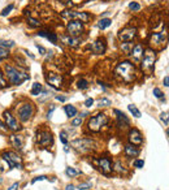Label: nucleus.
Wrapping results in <instances>:
<instances>
[{"label":"nucleus","mask_w":169,"mask_h":190,"mask_svg":"<svg viewBox=\"0 0 169 190\" xmlns=\"http://www.w3.org/2000/svg\"><path fill=\"white\" fill-rule=\"evenodd\" d=\"M106 48H107V43H106V39H104V38H98L91 46L92 52L96 53V55L104 53V52H106Z\"/></svg>","instance_id":"17"},{"label":"nucleus","mask_w":169,"mask_h":190,"mask_svg":"<svg viewBox=\"0 0 169 190\" xmlns=\"http://www.w3.org/2000/svg\"><path fill=\"white\" fill-rule=\"evenodd\" d=\"M154 95H155L157 99H161V98H163V96H164L163 91H161L159 87H155V89H154Z\"/></svg>","instance_id":"35"},{"label":"nucleus","mask_w":169,"mask_h":190,"mask_svg":"<svg viewBox=\"0 0 169 190\" xmlns=\"http://www.w3.org/2000/svg\"><path fill=\"white\" fill-rule=\"evenodd\" d=\"M65 190H75V188H74V185H66Z\"/></svg>","instance_id":"51"},{"label":"nucleus","mask_w":169,"mask_h":190,"mask_svg":"<svg viewBox=\"0 0 169 190\" xmlns=\"http://www.w3.org/2000/svg\"><path fill=\"white\" fill-rule=\"evenodd\" d=\"M77 108H75L74 106H65V113L68 117H74L75 115H77Z\"/></svg>","instance_id":"24"},{"label":"nucleus","mask_w":169,"mask_h":190,"mask_svg":"<svg viewBox=\"0 0 169 190\" xmlns=\"http://www.w3.org/2000/svg\"><path fill=\"white\" fill-rule=\"evenodd\" d=\"M107 124H108V117L104 113H98L89 120V129L91 132L98 133V132L102 130L103 126H106Z\"/></svg>","instance_id":"3"},{"label":"nucleus","mask_w":169,"mask_h":190,"mask_svg":"<svg viewBox=\"0 0 169 190\" xmlns=\"http://www.w3.org/2000/svg\"><path fill=\"white\" fill-rule=\"evenodd\" d=\"M13 8H14V5L13 4H9L8 7H5V8L0 12V14H1V16H8V14L10 13V10H12Z\"/></svg>","instance_id":"33"},{"label":"nucleus","mask_w":169,"mask_h":190,"mask_svg":"<svg viewBox=\"0 0 169 190\" xmlns=\"http://www.w3.org/2000/svg\"><path fill=\"white\" fill-rule=\"evenodd\" d=\"M160 119L161 121H164V124H165V126H168V112H161L160 115Z\"/></svg>","instance_id":"37"},{"label":"nucleus","mask_w":169,"mask_h":190,"mask_svg":"<svg viewBox=\"0 0 169 190\" xmlns=\"http://www.w3.org/2000/svg\"><path fill=\"white\" fill-rule=\"evenodd\" d=\"M165 42H167V34H165L164 31H161V33H152L150 35V39H148L150 46L154 48L163 47Z\"/></svg>","instance_id":"8"},{"label":"nucleus","mask_w":169,"mask_h":190,"mask_svg":"<svg viewBox=\"0 0 169 190\" xmlns=\"http://www.w3.org/2000/svg\"><path fill=\"white\" fill-rule=\"evenodd\" d=\"M10 142H12V145L14 146V147L18 149V150H21L24 147V138L20 137V135L12 134V135H10Z\"/></svg>","instance_id":"21"},{"label":"nucleus","mask_w":169,"mask_h":190,"mask_svg":"<svg viewBox=\"0 0 169 190\" xmlns=\"http://www.w3.org/2000/svg\"><path fill=\"white\" fill-rule=\"evenodd\" d=\"M77 86H78V89H81V90H86V89H89V82L86 80H83V78H81V80L78 81Z\"/></svg>","instance_id":"30"},{"label":"nucleus","mask_w":169,"mask_h":190,"mask_svg":"<svg viewBox=\"0 0 169 190\" xmlns=\"http://www.w3.org/2000/svg\"><path fill=\"white\" fill-rule=\"evenodd\" d=\"M129 9L133 10V12H138V10L141 9V4L137 1H131L130 4H129Z\"/></svg>","instance_id":"32"},{"label":"nucleus","mask_w":169,"mask_h":190,"mask_svg":"<svg viewBox=\"0 0 169 190\" xmlns=\"http://www.w3.org/2000/svg\"><path fill=\"white\" fill-rule=\"evenodd\" d=\"M46 81H47V84L53 87L55 90H59L61 87V85H63V77L60 76V74H56V73H47L46 74Z\"/></svg>","instance_id":"13"},{"label":"nucleus","mask_w":169,"mask_h":190,"mask_svg":"<svg viewBox=\"0 0 169 190\" xmlns=\"http://www.w3.org/2000/svg\"><path fill=\"white\" fill-rule=\"evenodd\" d=\"M129 142H130V145H134V146H141L143 143V137L138 129L135 128L130 129V132H129Z\"/></svg>","instance_id":"16"},{"label":"nucleus","mask_w":169,"mask_h":190,"mask_svg":"<svg viewBox=\"0 0 169 190\" xmlns=\"http://www.w3.org/2000/svg\"><path fill=\"white\" fill-rule=\"evenodd\" d=\"M53 109H55V106L51 104V108H49V111H48V117H51V113H52Z\"/></svg>","instance_id":"50"},{"label":"nucleus","mask_w":169,"mask_h":190,"mask_svg":"<svg viewBox=\"0 0 169 190\" xmlns=\"http://www.w3.org/2000/svg\"><path fill=\"white\" fill-rule=\"evenodd\" d=\"M39 37H43V38H47L48 37V34H49V31H47V30H39L38 33H37Z\"/></svg>","instance_id":"42"},{"label":"nucleus","mask_w":169,"mask_h":190,"mask_svg":"<svg viewBox=\"0 0 169 190\" xmlns=\"http://www.w3.org/2000/svg\"><path fill=\"white\" fill-rule=\"evenodd\" d=\"M37 141L41 146H51L53 143V137L51 134V132H47V130H41L37 133Z\"/></svg>","instance_id":"11"},{"label":"nucleus","mask_w":169,"mask_h":190,"mask_svg":"<svg viewBox=\"0 0 169 190\" xmlns=\"http://www.w3.org/2000/svg\"><path fill=\"white\" fill-rule=\"evenodd\" d=\"M4 69H5V73H7V77H8L9 82L14 86H18L22 84V82H25L26 80L30 78L29 74H26L25 72L16 69V68H13L12 65H5Z\"/></svg>","instance_id":"2"},{"label":"nucleus","mask_w":169,"mask_h":190,"mask_svg":"<svg viewBox=\"0 0 169 190\" xmlns=\"http://www.w3.org/2000/svg\"><path fill=\"white\" fill-rule=\"evenodd\" d=\"M111 24H112V21H111L109 18H102L98 22V27L100 29V30H104V29H107L108 26H111Z\"/></svg>","instance_id":"23"},{"label":"nucleus","mask_w":169,"mask_h":190,"mask_svg":"<svg viewBox=\"0 0 169 190\" xmlns=\"http://www.w3.org/2000/svg\"><path fill=\"white\" fill-rule=\"evenodd\" d=\"M0 129H7V126H5V124L3 123L1 120H0Z\"/></svg>","instance_id":"52"},{"label":"nucleus","mask_w":169,"mask_h":190,"mask_svg":"<svg viewBox=\"0 0 169 190\" xmlns=\"http://www.w3.org/2000/svg\"><path fill=\"white\" fill-rule=\"evenodd\" d=\"M65 173H66V176H69V177H75V176H78V174H80V171L74 169V168H72V167H68L66 171H65Z\"/></svg>","instance_id":"26"},{"label":"nucleus","mask_w":169,"mask_h":190,"mask_svg":"<svg viewBox=\"0 0 169 190\" xmlns=\"http://www.w3.org/2000/svg\"><path fill=\"white\" fill-rule=\"evenodd\" d=\"M143 166H145V162H143L142 159H138L134 162V167L135 168H143Z\"/></svg>","instance_id":"41"},{"label":"nucleus","mask_w":169,"mask_h":190,"mask_svg":"<svg viewBox=\"0 0 169 190\" xmlns=\"http://www.w3.org/2000/svg\"><path fill=\"white\" fill-rule=\"evenodd\" d=\"M137 37V29L135 27H124L118 33V39L121 42H131Z\"/></svg>","instance_id":"12"},{"label":"nucleus","mask_w":169,"mask_h":190,"mask_svg":"<svg viewBox=\"0 0 169 190\" xmlns=\"http://www.w3.org/2000/svg\"><path fill=\"white\" fill-rule=\"evenodd\" d=\"M125 155H126L128 157H137L139 155V150L135 147L134 145H126L125 146Z\"/></svg>","instance_id":"20"},{"label":"nucleus","mask_w":169,"mask_h":190,"mask_svg":"<svg viewBox=\"0 0 169 190\" xmlns=\"http://www.w3.org/2000/svg\"><path fill=\"white\" fill-rule=\"evenodd\" d=\"M81 124H82L81 117H75V119H73V121H72V125H73V126H80Z\"/></svg>","instance_id":"39"},{"label":"nucleus","mask_w":169,"mask_h":190,"mask_svg":"<svg viewBox=\"0 0 169 190\" xmlns=\"http://www.w3.org/2000/svg\"><path fill=\"white\" fill-rule=\"evenodd\" d=\"M73 147L77 150V151L80 152H86L89 151V150L92 149V145H94V142L91 141V139L89 138H82V139H75V141H73L70 143Z\"/></svg>","instance_id":"9"},{"label":"nucleus","mask_w":169,"mask_h":190,"mask_svg":"<svg viewBox=\"0 0 169 190\" xmlns=\"http://www.w3.org/2000/svg\"><path fill=\"white\" fill-rule=\"evenodd\" d=\"M7 81L4 80V77H3V73H1V70H0V89H4L7 87Z\"/></svg>","instance_id":"38"},{"label":"nucleus","mask_w":169,"mask_h":190,"mask_svg":"<svg viewBox=\"0 0 169 190\" xmlns=\"http://www.w3.org/2000/svg\"><path fill=\"white\" fill-rule=\"evenodd\" d=\"M0 172H3V168H1V166H0Z\"/></svg>","instance_id":"54"},{"label":"nucleus","mask_w":169,"mask_h":190,"mask_svg":"<svg viewBox=\"0 0 169 190\" xmlns=\"http://www.w3.org/2000/svg\"><path fill=\"white\" fill-rule=\"evenodd\" d=\"M1 157L8 163L9 168H22V159L17 155L16 152H12V151H3L1 154Z\"/></svg>","instance_id":"5"},{"label":"nucleus","mask_w":169,"mask_h":190,"mask_svg":"<svg viewBox=\"0 0 169 190\" xmlns=\"http://www.w3.org/2000/svg\"><path fill=\"white\" fill-rule=\"evenodd\" d=\"M61 41L65 43V44H68V46H72V47H74V46L78 44V39H75L73 37H63V38H61Z\"/></svg>","instance_id":"22"},{"label":"nucleus","mask_w":169,"mask_h":190,"mask_svg":"<svg viewBox=\"0 0 169 190\" xmlns=\"http://www.w3.org/2000/svg\"><path fill=\"white\" fill-rule=\"evenodd\" d=\"M66 30L69 33V37H78L83 31V24L78 20H70L66 24Z\"/></svg>","instance_id":"6"},{"label":"nucleus","mask_w":169,"mask_h":190,"mask_svg":"<svg viewBox=\"0 0 169 190\" xmlns=\"http://www.w3.org/2000/svg\"><path fill=\"white\" fill-rule=\"evenodd\" d=\"M163 84H164L165 87H168V86H169V77H168V76H165L164 81H163Z\"/></svg>","instance_id":"48"},{"label":"nucleus","mask_w":169,"mask_h":190,"mask_svg":"<svg viewBox=\"0 0 169 190\" xmlns=\"http://www.w3.org/2000/svg\"><path fill=\"white\" fill-rule=\"evenodd\" d=\"M60 141L64 143V145H66L68 143V139H66V133L65 132H61L60 133Z\"/></svg>","instance_id":"40"},{"label":"nucleus","mask_w":169,"mask_h":190,"mask_svg":"<svg viewBox=\"0 0 169 190\" xmlns=\"http://www.w3.org/2000/svg\"><path fill=\"white\" fill-rule=\"evenodd\" d=\"M25 52H26V55H27V56H30L31 59H34V55H33V53H31V52H27V51H25Z\"/></svg>","instance_id":"53"},{"label":"nucleus","mask_w":169,"mask_h":190,"mask_svg":"<svg viewBox=\"0 0 169 190\" xmlns=\"http://www.w3.org/2000/svg\"><path fill=\"white\" fill-rule=\"evenodd\" d=\"M143 52H145V55H143V60H142V69L151 73L156 61V52L152 48H147Z\"/></svg>","instance_id":"4"},{"label":"nucleus","mask_w":169,"mask_h":190,"mask_svg":"<svg viewBox=\"0 0 169 190\" xmlns=\"http://www.w3.org/2000/svg\"><path fill=\"white\" fill-rule=\"evenodd\" d=\"M27 25H30L31 27H39L41 22L37 20V18H33V17H29L27 18Z\"/></svg>","instance_id":"31"},{"label":"nucleus","mask_w":169,"mask_h":190,"mask_svg":"<svg viewBox=\"0 0 169 190\" xmlns=\"http://www.w3.org/2000/svg\"><path fill=\"white\" fill-rule=\"evenodd\" d=\"M128 109H129V111H130V112L133 113V116H135V117H141V111H139L138 108H137L135 106L129 104V106H128Z\"/></svg>","instance_id":"27"},{"label":"nucleus","mask_w":169,"mask_h":190,"mask_svg":"<svg viewBox=\"0 0 169 190\" xmlns=\"http://www.w3.org/2000/svg\"><path fill=\"white\" fill-rule=\"evenodd\" d=\"M7 57H9V50L4 48V47H0V61L5 60Z\"/></svg>","instance_id":"28"},{"label":"nucleus","mask_w":169,"mask_h":190,"mask_svg":"<svg viewBox=\"0 0 169 190\" xmlns=\"http://www.w3.org/2000/svg\"><path fill=\"white\" fill-rule=\"evenodd\" d=\"M47 39L51 43H56L57 42V35H56V33H49L48 34V37H47Z\"/></svg>","instance_id":"36"},{"label":"nucleus","mask_w":169,"mask_h":190,"mask_svg":"<svg viewBox=\"0 0 169 190\" xmlns=\"http://www.w3.org/2000/svg\"><path fill=\"white\" fill-rule=\"evenodd\" d=\"M92 104H94V99H92V98L86 99V102H85V106H86V107H91Z\"/></svg>","instance_id":"44"},{"label":"nucleus","mask_w":169,"mask_h":190,"mask_svg":"<svg viewBox=\"0 0 169 190\" xmlns=\"http://www.w3.org/2000/svg\"><path fill=\"white\" fill-rule=\"evenodd\" d=\"M143 51H145V50H143V46L141 44V43H137L134 47L131 48L130 55H131L133 59L138 61V60H141V57L143 56Z\"/></svg>","instance_id":"18"},{"label":"nucleus","mask_w":169,"mask_h":190,"mask_svg":"<svg viewBox=\"0 0 169 190\" xmlns=\"http://www.w3.org/2000/svg\"><path fill=\"white\" fill-rule=\"evenodd\" d=\"M78 189H80V190H87V189H91V184H80Z\"/></svg>","instance_id":"43"},{"label":"nucleus","mask_w":169,"mask_h":190,"mask_svg":"<svg viewBox=\"0 0 169 190\" xmlns=\"http://www.w3.org/2000/svg\"><path fill=\"white\" fill-rule=\"evenodd\" d=\"M99 168H100V171H102V173L106 174V176H108V174L112 173L113 167H112V162H111L109 157H107V156L100 157L99 159Z\"/></svg>","instance_id":"15"},{"label":"nucleus","mask_w":169,"mask_h":190,"mask_svg":"<svg viewBox=\"0 0 169 190\" xmlns=\"http://www.w3.org/2000/svg\"><path fill=\"white\" fill-rule=\"evenodd\" d=\"M14 46L13 41H4V39H0V47H4V48H10Z\"/></svg>","instance_id":"29"},{"label":"nucleus","mask_w":169,"mask_h":190,"mask_svg":"<svg viewBox=\"0 0 169 190\" xmlns=\"http://www.w3.org/2000/svg\"><path fill=\"white\" fill-rule=\"evenodd\" d=\"M34 115V106L31 103H25L18 108V117L22 123H26Z\"/></svg>","instance_id":"7"},{"label":"nucleus","mask_w":169,"mask_h":190,"mask_svg":"<svg viewBox=\"0 0 169 190\" xmlns=\"http://www.w3.org/2000/svg\"><path fill=\"white\" fill-rule=\"evenodd\" d=\"M4 120H5V126L10 129L12 132H17V130H20V125L18 123H17V120L14 119V116L12 113L9 112V111H5L4 112Z\"/></svg>","instance_id":"14"},{"label":"nucleus","mask_w":169,"mask_h":190,"mask_svg":"<svg viewBox=\"0 0 169 190\" xmlns=\"http://www.w3.org/2000/svg\"><path fill=\"white\" fill-rule=\"evenodd\" d=\"M114 74L116 77H118L120 80H122L124 82H133V80L135 78V67L134 64L125 60V61H121L114 69Z\"/></svg>","instance_id":"1"},{"label":"nucleus","mask_w":169,"mask_h":190,"mask_svg":"<svg viewBox=\"0 0 169 190\" xmlns=\"http://www.w3.org/2000/svg\"><path fill=\"white\" fill-rule=\"evenodd\" d=\"M113 112L117 116V120H118V124L120 125H122V126H128V125L130 124V120L128 119L126 115H125L124 112H121V111H118V109H114Z\"/></svg>","instance_id":"19"},{"label":"nucleus","mask_w":169,"mask_h":190,"mask_svg":"<svg viewBox=\"0 0 169 190\" xmlns=\"http://www.w3.org/2000/svg\"><path fill=\"white\" fill-rule=\"evenodd\" d=\"M99 107H108V106H111L112 103H111V100L109 99H107V98H103V99H100L99 100Z\"/></svg>","instance_id":"34"},{"label":"nucleus","mask_w":169,"mask_h":190,"mask_svg":"<svg viewBox=\"0 0 169 190\" xmlns=\"http://www.w3.org/2000/svg\"><path fill=\"white\" fill-rule=\"evenodd\" d=\"M18 186H20L18 182H14V184H13L12 186H10V188H9L8 190H17V189H18Z\"/></svg>","instance_id":"47"},{"label":"nucleus","mask_w":169,"mask_h":190,"mask_svg":"<svg viewBox=\"0 0 169 190\" xmlns=\"http://www.w3.org/2000/svg\"><path fill=\"white\" fill-rule=\"evenodd\" d=\"M42 91V85L39 82H34L33 84V89H31V95H39Z\"/></svg>","instance_id":"25"},{"label":"nucleus","mask_w":169,"mask_h":190,"mask_svg":"<svg viewBox=\"0 0 169 190\" xmlns=\"http://www.w3.org/2000/svg\"><path fill=\"white\" fill-rule=\"evenodd\" d=\"M56 100H59V102H65L66 98H65V96H60V95H57V96H56Z\"/></svg>","instance_id":"49"},{"label":"nucleus","mask_w":169,"mask_h":190,"mask_svg":"<svg viewBox=\"0 0 169 190\" xmlns=\"http://www.w3.org/2000/svg\"><path fill=\"white\" fill-rule=\"evenodd\" d=\"M37 48H38V51L41 52V55H44V53H46V48L43 47V46H41V44H37Z\"/></svg>","instance_id":"46"},{"label":"nucleus","mask_w":169,"mask_h":190,"mask_svg":"<svg viewBox=\"0 0 169 190\" xmlns=\"http://www.w3.org/2000/svg\"><path fill=\"white\" fill-rule=\"evenodd\" d=\"M43 180H47V177H46V176H38V177H35L31 182H33V184H35L37 181H43Z\"/></svg>","instance_id":"45"},{"label":"nucleus","mask_w":169,"mask_h":190,"mask_svg":"<svg viewBox=\"0 0 169 190\" xmlns=\"http://www.w3.org/2000/svg\"><path fill=\"white\" fill-rule=\"evenodd\" d=\"M61 16L65 17V18H70V20H78L81 22H89L90 21V14L86 12H74V10H65V12L61 13Z\"/></svg>","instance_id":"10"}]
</instances>
